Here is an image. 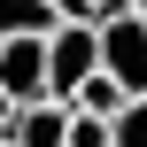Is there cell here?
<instances>
[{"instance_id": "6da1fadb", "label": "cell", "mask_w": 147, "mask_h": 147, "mask_svg": "<svg viewBox=\"0 0 147 147\" xmlns=\"http://www.w3.org/2000/svg\"><path fill=\"white\" fill-rule=\"evenodd\" d=\"M93 70H101V31H93V23L47 31V101H70Z\"/></svg>"}, {"instance_id": "7a4b0ae2", "label": "cell", "mask_w": 147, "mask_h": 147, "mask_svg": "<svg viewBox=\"0 0 147 147\" xmlns=\"http://www.w3.org/2000/svg\"><path fill=\"white\" fill-rule=\"evenodd\" d=\"M101 31V70L124 85V101H147V23L140 16H109Z\"/></svg>"}, {"instance_id": "3957f363", "label": "cell", "mask_w": 147, "mask_h": 147, "mask_svg": "<svg viewBox=\"0 0 147 147\" xmlns=\"http://www.w3.org/2000/svg\"><path fill=\"white\" fill-rule=\"evenodd\" d=\"M0 101L8 109L47 101V39H8L0 47Z\"/></svg>"}, {"instance_id": "277c9868", "label": "cell", "mask_w": 147, "mask_h": 147, "mask_svg": "<svg viewBox=\"0 0 147 147\" xmlns=\"http://www.w3.org/2000/svg\"><path fill=\"white\" fill-rule=\"evenodd\" d=\"M0 132H8V147H62L70 140V109H62V101H31V109H16Z\"/></svg>"}, {"instance_id": "5b68a950", "label": "cell", "mask_w": 147, "mask_h": 147, "mask_svg": "<svg viewBox=\"0 0 147 147\" xmlns=\"http://www.w3.org/2000/svg\"><path fill=\"white\" fill-rule=\"evenodd\" d=\"M62 109H70V116H93V124H116V116H124L132 101H124V85H116L109 70H93V78H85V85H78V93L62 101Z\"/></svg>"}, {"instance_id": "8992f818", "label": "cell", "mask_w": 147, "mask_h": 147, "mask_svg": "<svg viewBox=\"0 0 147 147\" xmlns=\"http://www.w3.org/2000/svg\"><path fill=\"white\" fill-rule=\"evenodd\" d=\"M47 31H62L47 0H0V47L8 39H47Z\"/></svg>"}, {"instance_id": "52a82bcc", "label": "cell", "mask_w": 147, "mask_h": 147, "mask_svg": "<svg viewBox=\"0 0 147 147\" xmlns=\"http://www.w3.org/2000/svg\"><path fill=\"white\" fill-rule=\"evenodd\" d=\"M109 147H147V101H132V109L109 124Z\"/></svg>"}, {"instance_id": "ba28073f", "label": "cell", "mask_w": 147, "mask_h": 147, "mask_svg": "<svg viewBox=\"0 0 147 147\" xmlns=\"http://www.w3.org/2000/svg\"><path fill=\"white\" fill-rule=\"evenodd\" d=\"M62 147H109V124H93V116H70V140Z\"/></svg>"}, {"instance_id": "9c48e42d", "label": "cell", "mask_w": 147, "mask_h": 147, "mask_svg": "<svg viewBox=\"0 0 147 147\" xmlns=\"http://www.w3.org/2000/svg\"><path fill=\"white\" fill-rule=\"evenodd\" d=\"M47 8H54V23H101L93 0H47Z\"/></svg>"}, {"instance_id": "30bf717a", "label": "cell", "mask_w": 147, "mask_h": 147, "mask_svg": "<svg viewBox=\"0 0 147 147\" xmlns=\"http://www.w3.org/2000/svg\"><path fill=\"white\" fill-rule=\"evenodd\" d=\"M93 8H101V23H109V16H132V0H93Z\"/></svg>"}, {"instance_id": "8fae6325", "label": "cell", "mask_w": 147, "mask_h": 147, "mask_svg": "<svg viewBox=\"0 0 147 147\" xmlns=\"http://www.w3.org/2000/svg\"><path fill=\"white\" fill-rule=\"evenodd\" d=\"M132 16H140V23H147V0H132Z\"/></svg>"}, {"instance_id": "7c38bea8", "label": "cell", "mask_w": 147, "mask_h": 147, "mask_svg": "<svg viewBox=\"0 0 147 147\" xmlns=\"http://www.w3.org/2000/svg\"><path fill=\"white\" fill-rule=\"evenodd\" d=\"M8 116H16V109H8V101H0V124H8Z\"/></svg>"}, {"instance_id": "4fadbf2b", "label": "cell", "mask_w": 147, "mask_h": 147, "mask_svg": "<svg viewBox=\"0 0 147 147\" xmlns=\"http://www.w3.org/2000/svg\"><path fill=\"white\" fill-rule=\"evenodd\" d=\"M0 147H8V132H0Z\"/></svg>"}]
</instances>
